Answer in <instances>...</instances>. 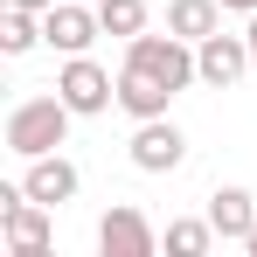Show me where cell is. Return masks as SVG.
I'll list each match as a JSON object with an SVG mask.
<instances>
[{
    "label": "cell",
    "instance_id": "obj_2",
    "mask_svg": "<svg viewBox=\"0 0 257 257\" xmlns=\"http://www.w3.org/2000/svg\"><path fill=\"white\" fill-rule=\"evenodd\" d=\"M125 70H146L153 84H167L174 97L188 84H202V70H195V42H181V35H132L125 42Z\"/></svg>",
    "mask_w": 257,
    "mask_h": 257
},
{
    "label": "cell",
    "instance_id": "obj_8",
    "mask_svg": "<svg viewBox=\"0 0 257 257\" xmlns=\"http://www.w3.org/2000/svg\"><path fill=\"white\" fill-rule=\"evenodd\" d=\"M97 250L104 257H153L160 250V229L132 209V202H118V209H104V222H97Z\"/></svg>",
    "mask_w": 257,
    "mask_h": 257
},
{
    "label": "cell",
    "instance_id": "obj_12",
    "mask_svg": "<svg viewBox=\"0 0 257 257\" xmlns=\"http://www.w3.org/2000/svg\"><path fill=\"white\" fill-rule=\"evenodd\" d=\"M222 0H167V28L181 35V42H202V35H215L222 28Z\"/></svg>",
    "mask_w": 257,
    "mask_h": 257
},
{
    "label": "cell",
    "instance_id": "obj_17",
    "mask_svg": "<svg viewBox=\"0 0 257 257\" xmlns=\"http://www.w3.org/2000/svg\"><path fill=\"white\" fill-rule=\"evenodd\" d=\"M222 7H229V14H257V0H222Z\"/></svg>",
    "mask_w": 257,
    "mask_h": 257
},
{
    "label": "cell",
    "instance_id": "obj_5",
    "mask_svg": "<svg viewBox=\"0 0 257 257\" xmlns=\"http://www.w3.org/2000/svg\"><path fill=\"white\" fill-rule=\"evenodd\" d=\"M104 35V21H97V0H56L42 14V42L56 56H90V42Z\"/></svg>",
    "mask_w": 257,
    "mask_h": 257
},
{
    "label": "cell",
    "instance_id": "obj_15",
    "mask_svg": "<svg viewBox=\"0 0 257 257\" xmlns=\"http://www.w3.org/2000/svg\"><path fill=\"white\" fill-rule=\"evenodd\" d=\"M97 21H104V35L132 42V35H146V0H97Z\"/></svg>",
    "mask_w": 257,
    "mask_h": 257
},
{
    "label": "cell",
    "instance_id": "obj_7",
    "mask_svg": "<svg viewBox=\"0 0 257 257\" xmlns=\"http://www.w3.org/2000/svg\"><path fill=\"white\" fill-rule=\"evenodd\" d=\"M195 70H202L209 90H229L236 77H250L257 63H250V42H243V35H222V28H215V35L195 42Z\"/></svg>",
    "mask_w": 257,
    "mask_h": 257
},
{
    "label": "cell",
    "instance_id": "obj_6",
    "mask_svg": "<svg viewBox=\"0 0 257 257\" xmlns=\"http://www.w3.org/2000/svg\"><path fill=\"white\" fill-rule=\"evenodd\" d=\"M181 160H188V132L174 125L167 111L132 125V167H139V174H174Z\"/></svg>",
    "mask_w": 257,
    "mask_h": 257
},
{
    "label": "cell",
    "instance_id": "obj_16",
    "mask_svg": "<svg viewBox=\"0 0 257 257\" xmlns=\"http://www.w3.org/2000/svg\"><path fill=\"white\" fill-rule=\"evenodd\" d=\"M7 7H28V14H49L56 0H7Z\"/></svg>",
    "mask_w": 257,
    "mask_h": 257
},
{
    "label": "cell",
    "instance_id": "obj_10",
    "mask_svg": "<svg viewBox=\"0 0 257 257\" xmlns=\"http://www.w3.org/2000/svg\"><path fill=\"white\" fill-rule=\"evenodd\" d=\"M209 222H215V236H222V243H243V236L257 229L250 188H215V195H209Z\"/></svg>",
    "mask_w": 257,
    "mask_h": 257
},
{
    "label": "cell",
    "instance_id": "obj_4",
    "mask_svg": "<svg viewBox=\"0 0 257 257\" xmlns=\"http://www.w3.org/2000/svg\"><path fill=\"white\" fill-rule=\"evenodd\" d=\"M56 90H63V104H70L77 118H97V111H111V104H118V77H111L104 63H90V56H63Z\"/></svg>",
    "mask_w": 257,
    "mask_h": 257
},
{
    "label": "cell",
    "instance_id": "obj_3",
    "mask_svg": "<svg viewBox=\"0 0 257 257\" xmlns=\"http://www.w3.org/2000/svg\"><path fill=\"white\" fill-rule=\"evenodd\" d=\"M0 236L14 257H42L56 243V222H49V202H35L21 181H0Z\"/></svg>",
    "mask_w": 257,
    "mask_h": 257
},
{
    "label": "cell",
    "instance_id": "obj_1",
    "mask_svg": "<svg viewBox=\"0 0 257 257\" xmlns=\"http://www.w3.org/2000/svg\"><path fill=\"white\" fill-rule=\"evenodd\" d=\"M70 104H63V90H49V97H21L14 111H7V153L14 160H35V153H63V139H70Z\"/></svg>",
    "mask_w": 257,
    "mask_h": 257
},
{
    "label": "cell",
    "instance_id": "obj_19",
    "mask_svg": "<svg viewBox=\"0 0 257 257\" xmlns=\"http://www.w3.org/2000/svg\"><path fill=\"white\" fill-rule=\"evenodd\" d=\"M243 250H250V257H257V229H250V236H243Z\"/></svg>",
    "mask_w": 257,
    "mask_h": 257
},
{
    "label": "cell",
    "instance_id": "obj_11",
    "mask_svg": "<svg viewBox=\"0 0 257 257\" xmlns=\"http://www.w3.org/2000/svg\"><path fill=\"white\" fill-rule=\"evenodd\" d=\"M167 104H174L167 84H153L146 70H118V111H125L132 125H139V118H160Z\"/></svg>",
    "mask_w": 257,
    "mask_h": 257
},
{
    "label": "cell",
    "instance_id": "obj_14",
    "mask_svg": "<svg viewBox=\"0 0 257 257\" xmlns=\"http://www.w3.org/2000/svg\"><path fill=\"white\" fill-rule=\"evenodd\" d=\"M35 42H42V14L7 7V14H0V56H28Z\"/></svg>",
    "mask_w": 257,
    "mask_h": 257
},
{
    "label": "cell",
    "instance_id": "obj_18",
    "mask_svg": "<svg viewBox=\"0 0 257 257\" xmlns=\"http://www.w3.org/2000/svg\"><path fill=\"white\" fill-rule=\"evenodd\" d=\"M243 42H250V63H257V14H250V28H243Z\"/></svg>",
    "mask_w": 257,
    "mask_h": 257
},
{
    "label": "cell",
    "instance_id": "obj_9",
    "mask_svg": "<svg viewBox=\"0 0 257 257\" xmlns=\"http://www.w3.org/2000/svg\"><path fill=\"white\" fill-rule=\"evenodd\" d=\"M21 188H28L35 202H49V209H63V202H77L84 174H77V160H63V153H35L28 174H21Z\"/></svg>",
    "mask_w": 257,
    "mask_h": 257
},
{
    "label": "cell",
    "instance_id": "obj_13",
    "mask_svg": "<svg viewBox=\"0 0 257 257\" xmlns=\"http://www.w3.org/2000/svg\"><path fill=\"white\" fill-rule=\"evenodd\" d=\"M215 243H222V236H215L209 215H174V222H167V250L174 257H209Z\"/></svg>",
    "mask_w": 257,
    "mask_h": 257
}]
</instances>
